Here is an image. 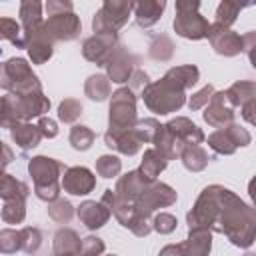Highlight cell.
I'll list each match as a JSON object with an SVG mask.
<instances>
[{
    "label": "cell",
    "mask_w": 256,
    "mask_h": 256,
    "mask_svg": "<svg viewBox=\"0 0 256 256\" xmlns=\"http://www.w3.org/2000/svg\"><path fill=\"white\" fill-rule=\"evenodd\" d=\"M150 184H152V182H150L140 170H130V172H126L124 176H120V178L116 180L114 194H116L118 200L134 204V202L140 198V194H142Z\"/></svg>",
    "instance_id": "e0dca14e"
},
{
    "label": "cell",
    "mask_w": 256,
    "mask_h": 256,
    "mask_svg": "<svg viewBox=\"0 0 256 256\" xmlns=\"http://www.w3.org/2000/svg\"><path fill=\"white\" fill-rule=\"evenodd\" d=\"M20 232H22V252L36 254L42 246V232L34 226H24Z\"/></svg>",
    "instance_id": "7bdbcfd3"
},
{
    "label": "cell",
    "mask_w": 256,
    "mask_h": 256,
    "mask_svg": "<svg viewBox=\"0 0 256 256\" xmlns=\"http://www.w3.org/2000/svg\"><path fill=\"white\" fill-rule=\"evenodd\" d=\"M122 170V160L116 154H102L96 160V174L102 178H114Z\"/></svg>",
    "instance_id": "ab89813d"
},
{
    "label": "cell",
    "mask_w": 256,
    "mask_h": 256,
    "mask_svg": "<svg viewBox=\"0 0 256 256\" xmlns=\"http://www.w3.org/2000/svg\"><path fill=\"white\" fill-rule=\"evenodd\" d=\"M96 188V176L86 166H70L62 176V190L72 196H86Z\"/></svg>",
    "instance_id": "2e32d148"
},
{
    "label": "cell",
    "mask_w": 256,
    "mask_h": 256,
    "mask_svg": "<svg viewBox=\"0 0 256 256\" xmlns=\"http://www.w3.org/2000/svg\"><path fill=\"white\" fill-rule=\"evenodd\" d=\"M106 250V244L102 238L98 236H86L82 238V250H80V256H102Z\"/></svg>",
    "instance_id": "7dc6e473"
},
{
    "label": "cell",
    "mask_w": 256,
    "mask_h": 256,
    "mask_svg": "<svg viewBox=\"0 0 256 256\" xmlns=\"http://www.w3.org/2000/svg\"><path fill=\"white\" fill-rule=\"evenodd\" d=\"M134 4L130 0H104V4L92 16V32L94 34H118V30L128 22L134 12Z\"/></svg>",
    "instance_id": "ba28073f"
},
{
    "label": "cell",
    "mask_w": 256,
    "mask_h": 256,
    "mask_svg": "<svg viewBox=\"0 0 256 256\" xmlns=\"http://www.w3.org/2000/svg\"><path fill=\"white\" fill-rule=\"evenodd\" d=\"M248 196H250L252 208H254V212H256V176H252L250 182H248Z\"/></svg>",
    "instance_id": "9f6ffc18"
},
{
    "label": "cell",
    "mask_w": 256,
    "mask_h": 256,
    "mask_svg": "<svg viewBox=\"0 0 256 256\" xmlns=\"http://www.w3.org/2000/svg\"><path fill=\"white\" fill-rule=\"evenodd\" d=\"M66 172V166L50 156H32L28 160V174L34 182V194L42 202H54L60 198L62 190V178Z\"/></svg>",
    "instance_id": "3957f363"
},
{
    "label": "cell",
    "mask_w": 256,
    "mask_h": 256,
    "mask_svg": "<svg viewBox=\"0 0 256 256\" xmlns=\"http://www.w3.org/2000/svg\"><path fill=\"white\" fill-rule=\"evenodd\" d=\"M208 146H210L216 154H220V156H230V154H234V152L238 150V146H236L234 138L230 136V132L226 130V126L214 130V132L208 136Z\"/></svg>",
    "instance_id": "e575fe53"
},
{
    "label": "cell",
    "mask_w": 256,
    "mask_h": 256,
    "mask_svg": "<svg viewBox=\"0 0 256 256\" xmlns=\"http://www.w3.org/2000/svg\"><path fill=\"white\" fill-rule=\"evenodd\" d=\"M30 194V188L26 182L18 180L16 176L4 172L2 174V182H0V198L4 202L8 200H26Z\"/></svg>",
    "instance_id": "4316f807"
},
{
    "label": "cell",
    "mask_w": 256,
    "mask_h": 256,
    "mask_svg": "<svg viewBox=\"0 0 256 256\" xmlns=\"http://www.w3.org/2000/svg\"><path fill=\"white\" fill-rule=\"evenodd\" d=\"M234 114L236 112H234V106L230 104V100L226 98V90H220L212 96V100L204 108L202 118L212 128H224L234 122Z\"/></svg>",
    "instance_id": "9a60e30c"
},
{
    "label": "cell",
    "mask_w": 256,
    "mask_h": 256,
    "mask_svg": "<svg viewBox=\"0 0 256 256\" xmlns=\"http://www.w3.org/2000/svg\"><path fill=\"white\" fill-rule=\"evenodd\" d=\"M168 162H170V160H168L162 152H158L156 148H148V150H144V156H142V162H140V168H138V170H140L150 182H156L158 174L166 170Z\"/></svg>",
    "instance_id": "d4e9b609"
},
{
    "label": "cell",
    "mask_w": 256,
    "mask_h": 256,
    "mask_svg": "<svg viewBox=\"0 0 256 256\" xmlns=\"http://www.w3.org/2000/svg\"><path fill=\"white\" fill-rule=\"evenodd\" d=\"M46 22V20H44ZM44 22L38 26H32L28 30H24V38H26V52L32 64H44L52 58L54 54V42L48 36Z\"/></svg>",
    "instance_id": "7c38bea8"
},
{
    "label": "cell",
    "mask_w": 256,
    "mask_h": 256,
    "mask_svg": "<svg viewBox=\"0 0 256 256\" xmlns=\"http://www.w3.org/2000/svg\"><path fill=\"white\" fill-rule=\"evenodd\" d=\"M148 84H150L148 74H146L142 68H136V72L132 74V78H130V82H128V88H132L134 92H136V90H140V92H142Z\"/></svg>",
    "instance_id": "f5cc1de1"
},
{
    "label": "cell",
    "mask_w": 256,
    "mask_h": 256,
    "mask_svg": "<svg viewBox=\"0 0 256 256\" xmlns=\"http://www.w3.org/2000/svg\"><path fill=\"white\" fill-rule=\"evenodd\" d=\"M182 256H210L212 232L210 230H188L184 242H180Z\"/></svg>",
    "instance_id": "7402d4cb"
},
{
    "label": "cell",
    "mask_w": 256,
    "mask_h": 256,
    "mask_svg": "<svg viewBox=\"0 0 256 256\" xmlns=\"http://www.w3.org/2000/svg\"><path fill=\"white\" fill-rule=\"evenodd\" d=\"M44 8H46V12L50 16V14H60V12H72L74 4L70 0H48L44 4Z\"/></svg>",
    "instance_id": "816d5d0a"
},
{
    "label": "cell",
    "mask_w": 256,
    "mask_h": 256,
    "mask_svg": "<svg viewBox=\"0 0 256 256\" xmlns=\"http://www.w3.org/2000/svg\"><path fill=\"white\" fill-rule=\"evenodd\" d=\"M0 38L12 42L16 48H24L26 50V38H24V30L22 26L12 20V18H0Z\"/></svg>",
    "instance_id": "8d00e7d4"
},
{
    "label": "cell",
    "mask_w": 256,
    "mask_h": 256,
    "mask_svg": "<svg viewBox=\"0 0 256 256\" xmlns=\"http://www.w3.org/2000/svg\"><path fill=\"white\" fill-rule=\"evenodd\" d=\"M136 64H138V58L124 44H118V48L114 50V54L110 56V60L104 66L106 76L114 84H126V82H130L132 74L136 72Z\"/></svg>",
    "instance_id": "4fadbf2b"
},
{
    "label": "cell",
    "mask_w": 256,
    "mask_h": 256,
    "mask_svg": "<svg viewBox=\"0 0 256 256\" xmlns=\"http://www.w3.org/2000/svg\"><path fill=\"white\" fill-rule=\"evenodd\" d=\"M118 44H120L118 34H92L82 42V56L88 62H94L96 66H106Z\"/></svg>",
    "instance_id": "8fae6325"
},
{
    "label": "cell",
    "mask_w": 256,
    "mask_h": 256,
    "mask_svg": "<svg viewBox=\"0 0 256 256\" xmlns=\"http://www.w3.org/2000/svg\"><path fill=\"white\" fill-rule=\"evenodd\" d=\"M26 218V200H8L2 206V220L6 224H22Z\"/></svg>",
    "instance_id": "60d3db41"
},
{
    "label": "cell",
    "mask_w": 256,
    "mask_h": 256,
    "mask_svg": "<svg viewBox=\"0 0 256 256\" xmlns=\"http://www.w3.org/2000/svg\"><path fill=\"white\" fill-rule=\"evenodd\" d=\"M38 128H40L44 138H56L58 136V122L52 120L50 116H42L38 120Z\"/></svg>",
    "instance_id": "f907efd6"
},
{
    "label": "cell",
    "mask_w": 256,
    "mask_h": 256,
    "mask_svg": "<svg viewBox=\"0 0 256 256\" xmlns=\"http://www.w3.org/2000/svg\"><path fill=\"white\" fill-rule=\"evenodd\" d=\"M176 200H178L176 190H174L170 184L156 180V182H152V184L140 194V198L134 202V208L140 210V212H144V214H152V212L158 210V208H168V206H172Z\"/></svg>",
    "instance_id": "9c48e42d"
},
{
    "label": "cell",
    "mask_w": 256,
    "mask_h": 256,
    "mask_svg": "<svg viewBox=\"0 0 256 256\" xmlns=\"http://www.w3.org/2000/svg\"><path fill=\"white\" fill-rule=\"evenodd\" d=\"M84 112V106L76 98H64L58 104V120L64 124H74Z\"/></svg>",
    "instance_id": "74e56055"
},
{
    "label": "cell",
    "mask_w": 256,
    "mask_h": 256,
    "mask_svg": "<svg viewBox=\"0 0 256 256\" xmlns=\"http://www.w3.org/2000/svg\"><path fill=\"white\" fill-rule=\"evenodd\" d=\"M48 216L58 224H68L74 216V206L66 198H56L54 202H48Z\"/></svg>",
    "instance_id": "f35d334b"
},
{
    "label": "cell",
    "mask_w": 256,
    "mask_h": 256,
    "mask_svg": "<svg viewBox=\"0 0 256 256\" xmlns=\"http://www.w3.org/2000/svg\"><path fill=\"white\" fill-rule=\"evenodd\" d=\"M208 40H210V46L214 48V52L224 58H232V56H238L240 52H244L242 36L238 32H234L232 28L220 26L216 22H212V26H210Z\"/></svg>",
    "instance_id": "5bb4252c"
},
{
    "label": "cell",
    "mask_w": 256,
    "mask_h": 256,
    "mask_svg": "<svg viewBox=\"0 0 256 256\" xmlns=\"http://www.w3.org/2000/svg\"><path fill=\"white\" fill-rule=\"evenodd\" d=\"M176 226H178V220H176V216L170 214V212H158V214L154 216V220H152V228H154L158 234H170V232L176 230Z\"/></svg>",
    "instance_id": "bcb514c9"
},
{
    "label": "cell",
    "mask_w": 256,
    "mask_h": 256,
    "mask_svg": "<svg viewBox=\"0 0 256 256\" xmlns=\"http://www.w3.org/2000/svg\"><path fill=\"white\" fill-rule=\"evenodd\" d=\"M94 140H96V134H94V130H92L90 126L74 124V126L70 128L68 142H70V146H72L74 150H78V152H86V150L92 148Z\"/></svg>",
    "instance_id": "836d02e7"
},
{
    "label": "cell",
    "mask_w": 256,
    "mask_h": 256,
    "mask_svg": "<svg viewBox=\"0 0 256 256\" xmlns=\"http://www.w3.org/2000/svg\"><path fill=\"white\" fill-rule=\"evenodd\" d=\"M50 110V98L42 92L32 94H6L2 96L0 124L12 130L18 122H30L32 118H42Z\"/></svg>",
    "instance_id": "7a4b0ae2"
},
{
    "label": "cell",
    "mask_w": 256,
    "mask_h": 256,
    "mask_svg": "<svg viewBox=\"0 0 256 256\" xmlns=\"http://www.w3.org/2000/svg\"><path fill=\"white\" fill-rule=\"evenodd\" d=\"M52 250H54V256H80L82 238L78 236L76 230L64 226L56 230L54 240H52Z\"/></svg>",
    "instance_id": "44dd1931"
},
{
    "label": "cell",
    "mask_w": 256,
    "mask_h": 256,
    "mask_svg": "<svg viewBox=\"0 0 256 256\" xmlns=\"http://www.w3.org/2000/svg\"><path fill=\"white\" fill-rule=\"evenodd\" d=\"M214 94H216V90H214L212 84L202 86L198 92H194V94L190 96V100H188V108H190L192 112H194V110H200V108H206Z\"/></svg>",
    "instance_id": "f6af8a7d"
},
{
    "label": "cell",
    "mask_w": 256,
    "mask_h": 256,
    "mask_svg": "<svg viewBox=\"0 0 256 256\" xmlns=\"http://www.w3.org/2000/svg\"><path fill=\"white\" fill-rule=\"evenodd\" d=\"M76 214H78L80 222H82L88 230H98V228H102V226L110 220V216H112L110 208H108L104 202H96V200H84V202L76 208Z\"/></svg>",
    "instance_id": "ffe728a7"
},
{
    "label": "cell",
    "mask_w": 256,
    "mask_h": 256,
    "mask_svg": "<svg viewBox=\"0 0 256 256\" xmlns=\"http://www.w3.org/2000/svg\"><path fill=\"white\" fill-rule=\"evenodd\" d=\"M104 144L110 150H116V152H120L124 156H134V154L140 152L144 140L140 138L136 128H130V130H124V132H110V130H106Z\"/></svg>",
    "instance_id": "d6986e66"
},
{
    "label": "cell",
    "mask_w": 256,
    "mask_h": 256,
    "mask_svg": "<svg viewBox=\"0 0 256 256\" xmlns=\"http://www.w3.org/2000/svg\"><path fill=\"white\" fill-rule=\"evenodd\" d=\"M136 122H138L136 92L128 86L114 90L110 96V108H108V130L124 132V130L134 128Z\"/></svg>",
    "instance_id": "52a82bcc"
},
{
    "label": "cell",
    "mask_w": 256,
    "mask_h": 256,
    "mask_svg": "<svg viewBox=\"0 0 256 256\" xmlns=\"http://www.w3.org/2000/svg\"><path fill=\"white\" fill-rule=\"evenodd\" d=\"M108 256H118V254H108Z\"/></svg>",
    "instance_id": "680465c9"
},
{
    "label": "cell",
    "mask_w": 256,
    "mask_h": 256,
    "mask_svg": "<svg viewBox=\"0 0 256 256\" xmlns=\"http://www.w3.org/2000/svg\"><path fill=\"white\" fill-rule=\"evenodd\" d=\"M242 42H244V52L248 54L250 66L256 68V30H250V32L242 34Z\"/></svg>",
    "instance_id": "681fc988"
},
{
    "label": "cell",
    "mask_w": 256,
    "mask_h": 256,
    "mask_svg": "<svg viewBox=\"0 0 256 256\" xmlns=\"http://www.w3.org/2000/svg\"><path fill=\"white\" fill-rule=\"evenodd\" d=\"M164 126L172 132V136L178 140V144H180L182 150H184L186 146L202 144L204 138H206L204 132H202V128H198V126H196L190 118H186V116H176V118L168 120Z\"/></svg>",
    "instance_id": "ac0fdd59"
},
{
    "label": "cell",
    "mask_w": 256,
    "mask_h": 256,
    "mask_svg": "<svg viewBox=\"0 0 256 256\" xmlns=\"http://www.w3.org/2000/svg\"><path fill=\"white\" fill-rule=\"evenodd\" d=\"M226 130L230 132V136L234 138V142H236V146H238V148H244V146H248V144L252 142V136H250V132H248L244 126L236 124V122L228 124V126H226Z\"/></svg>",
    "instance_id": "c3c4849f"
},
{
    "label": "cell",
    "mask_w": 256,
    "mask_h": 256,
    "mask_svg": "<svg viewBox=\"0 0 256 256\" xmlns=\"http://www.w3.org/2000/svg\"><path fill=\"white\" fill-rule=\"evenodd\" d=\"M0 86L8 94H32V92H42V82L40 78L32 72L30 64L24 58H8L2 64V76H0Z\"/></svg>",
    "instance_id": "5b68a950"
},
{
    "label": "cell",
    "mask_w": 256,
    "mask_h": 256,
    "mask_svg": "<svg viewBox=\"0 0 256 256\" xmlns=\"http://www.w3.org/2000/svg\"><path fill=\"white\" fill-rule=\"evenodd\" d=\"M180 160H182L184 168L190 170V172H202V170L208 166V162H210L208 152H206L200 144L186 146V148L180 152Z\"/></svg>",
    "instance_id": "f1b7e54d"
},
{
    "label": "cell",
    "mask_w": 256,
    "mask_h": 256,
    "mask_svg": "<svg viewBox=\"0 0 256 256\" xmlns=\"http://www.w3.org/2000/svg\"><path fill=\"white\" fill-rule=\"evenodd\" d=\"M188 230L224 234L236 248H250L256 240V212L238 194L220 184L202 188L186 214Z\"/></svg>",
    "instance_id": "6da1fadb"
},
{
    "label": "cell",
    "mask_w": 256,
    "mask_h": 256,
    "mask_svg": "<svg viewBox=\"0 0 256 256\" xmlns=\"http://www.w3.org/2000/svg\"><path fill=\"white\" fill-rule=\"evenodd\" d=\"M166 76H170L176 84H180L184 90H190L198 80H200V70L194 64H182V66H172Z\"/></svg>",
    "instance_id": "d6a6232c"
},
{
    "label": "cell",
    "mask_w": 256,
    "mask_h": 256,
    "mask_svg": "<svg viewBox=\"0 0 256 256\" xmlns=\"http://www.w3.org/2000/svg\"><path fill=\"white\" fill-rule=\"evenodd\" d=\"M226 98L230 100V104L236 106H244L252 100H256V82L254 80H238L234 82L228 90H226Z\"/></svg>",
    "instance_id": "83f0119b"
},
{
    "label": "cell",
    "mask_w": 256,
    "mask_h": 256,
    "mask_svg": "<svg viewBox=\"0 0 256 256\" xmlns=\"http://www.w3.org/2000/svg\"><path fill=\"white\" fill-rule=\"evenodd\" d=\"M44 28L52 42H72L80 36L82 32V22L80 18L72 12H60V14H50L44 22Z\"/></svg>",
    "instance_id": "30bf717a"
},
{
    "label": "cell",
    "mask_w": 256,
    "mask_h": 256,
    "mask_svg": "<svg viewBox=\"0 0 256 256\" xmlns=\"http://www.w3.org/2000/svg\"><path fill=\"white\" fill-rule=\"evenodd\" d=\"M246 6H250V2H232V0H222V2L218 4V8H216V18H214V22H216V24H220V26L230 28V26L236 22V18H238L240 10H242V8H246Z\"/></svg>",
    "instance_id": "d590c367"
},
{
    "label": "cell",
    "mask_w": 256,
    "mask_h": 256,
    "mask_svg": "<svg viewBox=\"0 0 256 256\" xmlns=\"http://www.w3.org/2000/svg\"><path fill=\"white\" fill-rule=\"evenodd\" d=\"M164 10H166L164 0H142L134 4V20L140 28H150L162 18Z\"/></svg>",
    "instance_id": "603a6c76"
},
{
    "label": "cell",
    "mask_w": 256,
    "mask_h": 256,
    "mask_svg": "<svg viewBox=\"0 0 256 256\" xmlns=\"http://www.w3.org/2000/svg\"><path fill=\"white\" fill-rule=\"evenodd\" d=\"M210 22L200 14L198 0H178L172 28L186 40H204L210 34Z\"/></svg>",
    "instance_id": "8992f818"
},
{
    "label": "cell",
    "mask_w": 256,
    "mask_h": 256,
    "mask_svg": "<svg viewBox=\"0 0 256 256\" xmlns=\"http://www.w3.org/2000/svg\"><path fill=\"white\" fill-rule=\"evenodd\" d=\"M22 250V232L14 228L0 230V252L2 254H14Z\"/></svg>",
    "instance_id": "b9f144b4"
},
{
    "label": "cell",
    "mask_w": 256,
    "mask_h": 256,
    "mask_svg": "<svg viewBox=\"0 0 256 256\" xmlns=\"http://www.w3.org/2000/svg\"><path fill=\"white\" fill-rule=\"evenodd\" d=\"M84 94L92 100V102H104L112 96V88H110V80L106 74H92L86 78L84 82Z\"/></svg>",
    "instance_id": "484cf974"
},
{
    "label": "cell",
    "mask_w": 256,
    "mask_h": 256,
    "mask_svg": "<svg viewBox=\"0 0 256 256\" xmlns=\"http://www.w3.org/2000/svg\"><path fill=\"white\" fill-rule=\"evenodd\" d=\"M160 122L156 120V118H142V120H138L136 122V132L140 134V138L144 140V144H152L154 142V138H156V134H158V130H160Z\"/></svg>",
    "instance_id": "ee69618b"
},
{
    "label": "cell",
    "mask_w": 256,
    "mask_h": 256,
    "mask_svg": "<svg viewBox=\"0 0 256 256\" xmlns=\"http://www.w3.org/2000/svg\"><path fill=\"white\" fill-rule=\"evenodd\" d=\"M240 112H242V118H244L248 124L256 126V100H252V102L244 104V106L240 108Z\"/></svg>",
    "instance_id": "db71d44e"
},
{
    "label": "cell",
    "mask_w": 256,
    "mask_h": 256,
    "mask_svg": "<svg viewBox=\"0 0 256 256\" xmlns=\"http://www.w3.org/2000/svg\"><path fill=\"white\" fill-rule=\"evenodd\" d=\"M174 42L166 36V34H152L150 36V44H148V54L152 60L158 62H168L174 56Z\"/></svg>",
    "instance_id": "4dcf8cb0"
},
{
    "label": "cell",
    "mask_w": 256,
    "mask_h": 256,
    "mask_svg": "<svg viewBox=\"0 0 256 256\" xmlns=\"http://www.w3.org/2000/svg\"><path fill=\"white\" fill-rule=\"evenodd\" d=\"M154 148L158 150V152H162L168 160H176V158H180V152H182V148H180V144H178V140L172 136V132L162 124L160 126V130H158V134H156V138H154Z\"/></svg>",
    "instance_id": "f546056e"
},
{
    "label": "cell",
    "mask_w": 256,
    "mask_h": 256,
    "mask_svg": "<svg viewBox=\"0 0 256 256\" xmlns=\"http://www.w3.org/2000/svg\"><path fill=\"white\" fill-rule=\"evenodd\" d=\"M42 8L44 4L38 2V0H24L20 4V10H18V16H20V26L22 30H28L32 26H38L44 22L42 18Z\"/></svg>",
    "instance_id": "1f68e13d"
},
{
    "label": "cell",
    "mask_w": 256,
    "mask_h": 256,
    "mask_svg": "<svg viewBox=\"0 0 256 256\" xmlns=\"http://www.w3.org/2000/svg\"><path fill=\"white\" fill-rule=\"evenodd\" d=\"M158 256H182L180 242H178V244H168V246H164V248L158 252Z\"/></svg>",
    "instance_id": "11a10c76"
},
{
    "label": "cell",
    "mask_w": 256,
    "mask_h": 256,
    "mask_svg": "<svg viewBox=\"0 0 256 256\" xmlns=\"http://www.w3.org/2000/svg\"><path fill=\"white\" fill-rule=\"evenodd\" d=\"M140 98L144 100V106L150 112L158 116H166L180 110L186 104V90L180 84H176L170 76L164 74L160 80L150 82L140 92Z\"/></svg>",
    "instance_id": "277c9868"
},
{
    "label": "cell",
    "mask_w": 256,
    "mask_h": 256,
    "mask_svg": "<svg viewBox=\"0 0 256 256\" xmlns=\"http://www.w3.org/2000/svg\"><path fill=\"white\" fill-rule=\"evenodd\" d=\"M10 138L12 142L20 148V150H32L40 144V140L44 138L38 124H30V122H18L12 130H10Z\"/></svg>",
    "instance_id": "cb8c5ba5"
},
{
    "label": "cell",
    "mask_w": 256,
    "mask_h": 256,
    "mask_svg": "<svg viewBox=\"0 0 256 256\" xmlns=\"http://www.w3.org/2000/svg\"><path fill=\"white\" fill-rule=\"evenodd\" d=\"M2 150H4V160H2V166L6 168V166L10 164V160H12V152H10V148H8L6 144L2 146Z\"/></svg>",
    "instance_id": "6f0895ef"
}]
</instances>
